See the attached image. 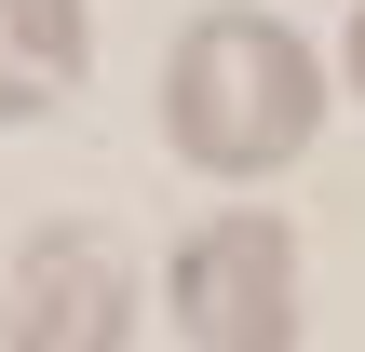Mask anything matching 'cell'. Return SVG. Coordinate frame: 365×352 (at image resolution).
Wrapping results in <instances>:
<instances>
[{
	"label": "cell",
	"mask_w": 365,
	"mask_h": 352,
	"mask_svg": "<svg viewBox=\"0 0 365 352\" xmlns=\"http://www.w3.org/2000/svg\"><path fill=\"white\" fill-rule=\"evenodd\" d=\"M325 136V41L271 0H217L163 41V149L190 176H284Z\"/></svg>",
	"instance_id": "1"
},
{
	"label": "cell",
	"mask_w": 365,
	"mask_h": 352,
	"mask_svg": "<svg viewBox=\"0 0 365 352\" xmlns=\"http://www.w3.org/2000/svg\"><path fill=\"white\" fill-rule=\"evenodd\" d=\"M163 312L190 326V352H298L312 298H298V231L271 203H217L176 231L163 258Z\"/></svg>",
	"instance_id": "2"
},
{
	"label": "cell",
	"mask_w": 365,
	"mask_h": 352,
	"mask_svg": "<svg viewBox=\"0 0 365 352\" xmlns=\"http://www.w3.org/2000/svg\"><path fill=\"white\" fill-rule=\"evenodd\" d=\"M135 339V258L95 217H41L0 271V352H122Z\"/></svg>",
	"instance_id": "3"
},
{
	"label": "cell",
	"mask_w": 365,
	"mask_h": 352,
	"mask_svg": "<svg viewBox=\"0 0 365 352\" xmlns=\"http://www.w3.org/2000/svg\"><path fill=\"white\" fill-rule=\"evenodd\" d=\"M95 68V0H0V136L54 122Z\"/></svg>",
	"instance_id": "4"
},
{
	"label": "cell",
	"mask_w": 365,
	"mask_h": 352,
	"mask_svg": "<svg viewBox=\"0 0 365 352\" xmlns=\"http://www.w3.org/2000/svg\"><path fill=\"white\" fill-rule=\"evenodd\" d=\"M339 95H352V109H365V0H352V14H339Z\"/></svg>",
	"instance_id": "5"
}]
</instances>
